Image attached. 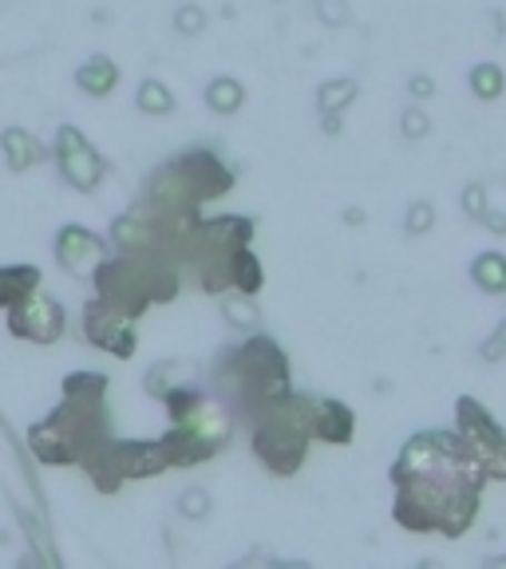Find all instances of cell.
<instances>
[{
	"label": "cell",
	"instance_id": "6",
	"mask_svg": "<svg viewBox=\"0 0 506 569\" xmlns=\"http://www.w3.org/2000/svg\"><path fill=\"white\" fill-rule=\"evenodd\" d=\"M353 96H356V83L353 80H333V83H325V88H320L317 107L325 111V116H337L340 107L353 103Z\"/></svg>",
	"mask_w": 506,
	"mask_h": 569
},
{
	"label": "cell",
	"instance_id": "15",
	"mask_svg": "<svg viewBox=\"0 0 506 569\" xmlns=\"http://www.w3.org/2000/svg\"><path fill=\"white\" fill-rule=\"evenodd\" d=\"M411 91H416L419 99H431V91H436V83L427 80V76H411Z\"/></svg>",
	"mask_w": 506,
	"mask_h": 569
},
{
	"label": "cell",
	"instance_id": "14",
	"mask_svg": "<svg viewBox=\"0 0 506 569\" xmlns=\"http://www.w3.org/2000/svg\"><path fill=\"white\" fill-rule=\"evenodd\" d=\"M178 28L198 32V28H202V12H198V9H182V12H178Z\"/></svg>",
	"mask_w": 506,
	"mask_h": 569
},
{
	"label": "cell",
	"instance_id": "11",
	"mask_svg": "<svg viewBox=\"0 0 506 569\" xmlns=\"http://www.w3.org/2000/svg\"><path fill=\"white\" fill-rule=\"evenodd\" d=\"M463 210L472 213V218H483V213H487V194H483V187H467V194H463Z\"/></svg>",
	"mask_w": 506,
	"mask_h": 569
},
{
	"label": "cell",
	"instance_id": "1",
	"mask_svg": "<svg viewBox=\"0 0 506 569\" xmlns=\"http://www.w3.org/2000/svg\"><path fill=\"white\" fill-rule=\"evenodd\" d=\"M459 423L463 439H467V447H472L483 471L490 479H506V436L498 431L495 419L487 416V408L475 400H459Z\"/></svg>",
	"mask_w": 506,
	"mask_h": 569
},
{
	"label": "cell",
	"instance_id": "13",
	"mask_svg": "<svg viewBox=\"0 0 506 569\" xmlns=\"http://www.w3.org/2000/svg\"><path fill=\"white\" fill-rule=\"evenodd\" d=\"M142 96H147V99H142L147 107H159V111H167V107H170L167 88H159V83H147V88H142Z\"/></svg>",
	"mask_w": 506,
	"mask_h": 569
},
{
	"label": "cell",
	"instance_id": "12",
	"mask_svg": "<svg viewBox=\"0 0 506 569\" xmlns=\"http://www.w3.org/2000/svg\"><path fill=\"white\" fill-rule=\"evenodd\" d=\"M404 134H408V139H424L427 134V119L419 116V111H404Z\"/></svg>",
	"mask_w": 506,
	"mask_h": 569
},
{
	"label": "cell",
	"instance_id": "16",
	"mask_svg": "<svg viewBox=\"0 0 506 569\" xmlns=\"http://www.w3.org/2000/svg\"><path fill=\"white\" fill-rule=\"evenodd\" d=\"M495 345H506V325L498 329V337H495Z\"/></svg>",
	"mask_w": 506,
	"mask_h": 569
},
{
	"label": "cell",
	"instance_id": "3",
	"mask_svg": "<svg viewBox=\"0 0 506 569\" xmlns=\"http://www.w3.org/2000/svg\"><path fill=\"white\" fill-rule=\"evenodd\" d=\"M472 277L479 289H487V293H506V258L483 253V258H475Z\"/></svg>",
	"mask_w": 506,
	"mask_h": 569
},
{
	"label": "cell",
	"instance_id": "4",
	"mask_svg": "<svg viewBox=\"0 0 506 569\" xmlns=\"http://www.w3.org/2000/svg\"><path fill=\"white\" fill-rule=\"evenodd\" d=\"M206 103H210L214 111L230 116V111H238V107L246 103V91H241L238 80H214L210 88H206Z\"/></svg>",
	"mask_w": 506,
	"mask_h": 569
},
{
	"label": "cell",
	"instance_id": "5",
	"mask_svg": "<svg viewBox=\"0 0 506 569\" xmlns=\"http://www.w3.org/2000/svg\"><path fill=\"white\" fill-rule=\"evenodd\" d=\"M234 284H238L241 293H258L261 289V266L258 258L249 253V249H238V258H234Z\"/></svg>",
	"mask_w": 506,
	"mask_h": 569
},
{
	"label": "cell",
	"instance_id": "10",
	"mask_svg": "<svg viewBox=\"0 0 506 569\" xmlns=\"http://www.w3.org/2000/svg\"><path fill=\"white\" fill-rule=\"evenodd\" d=\"M317 12H320V20H325V24H348V9L345 4H340V0H317Z\"/></svg>",
	"mask_w": 506,
	"mask_h": 569
},
{
	"label": "cell",
	"instance_id": "9",
	"mask_svg": "<svg viewBox=\"0 0 506 569\" xmlns=\"http://www.w3.org/2000/svg\"><path fill=\"white\" fill-rule=\"evenodd\" d=\"M431 222H436V210H431L427 202H416L408 210V230L411 233H427V230H431Z\"/></svg>",
	"mask_w": 506,
	"mask_h": 569
},
{
	"label": "cell",
	"instance_id": "8",
	"mask_svg": "<svg viewBox=\"0 0 506 569\" xmlns=\"http://www.w3.org/2000/svg\"><path fill=\"white\" fill-rule=\"evenodd\" d=\"M226 312H230V325H238V329H254V320H258V309L249 305V293H241L238 301H226Z\"/></svg>",
	"mask_w": 506,
	"mask_h": 569
},
{
	"label": "cell",
	"instance_id": "7",
	"mask_svg": "<svg viewBox=\"0 0 506 569\" xmlns=\"http://www.w3.org/2000/svg\"><path fill=\"white\" fill-rule=\"evenodd\" d=\"M472 88L479 99H495L498 91H503V71H498V63H483V68H475Z\"/></svg>",
	"mask_w": 506,
	"mask_h": 569
},
{
	"label": "cell",
	"instance_id": "2",
	"mask_svg": "<svg viewBox=\"0 0 506 569\" xmlns=\"http://www.w3.org/2000/svg\"><path fill=\"white\" fill-rule=\"evenodd\" d=\"M353 436V411H345L337 400L317 403V439L325 443H348Z\"/></svg>",
	"mask_w": 506,
	"mask_h": 569
}]
</instances>
